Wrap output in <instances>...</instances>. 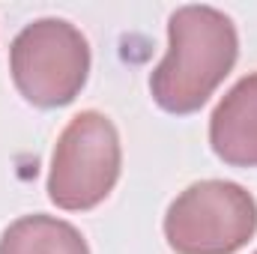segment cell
<instances>
[{
	"label": "cell",
	"instance_id": "obj_1",
	"mask_svg": "<svg viewBox=\"0 0 257 254\" xmlns=\"http://www.w3.org/2000/svg\"><path fill=\"white\" fill-rule=\"evenodd\" d=\"M239 57L233 21L215 6H180L168 21V54L150 75V93L168 114H194Z\"/></svg>",
	"mask_w": 257,
	"mask_h": 254
},
{
	"label": "cell",
	"instance_id": "obj_2",
	"mask_svg": "<svg viewBox=\"0 0 257 254\" xmlns=\"http://www.w3.org/2000/svg\"><path fill=\"white\" fill-rule=\"evenodd\" d=\"M9 72L18 93L36 108H63L75 102L90 75V45L63 18L27 24L9 45Z\"/></svg>",
	"mask_w": 257,
	"mask_h": 254
},
{
	"label": "cell",
	"instance_id": "obj_3",
	"mask_svg": "<svg viewBox=\"0 0 257 254\" xmlns=\"http://www.w3.org/2000/svg\"><path fill=\"white\" fill-rule=\"evenodd\" d=\"M257 233V200L230 180L192 183L165 215V239L177 254H236Z\"/></svg>",
	"mask_w": 257,
	"mask_h": 254
},
{
	"label": "cell",
	"instance_id": "obj_4",
	"mask_svg": "<svg viewBox=\"0 0 257 254\" xmlns=\"http://www.w3.org/2000/svg\"><path fill=\"white\" fill-rule=\"evenodd\" d=\"M120 168L123 150L117 126L99 111H81L54 144L48 197L66 212L93 209L114 191Z\"/></svg>",
	"mask_w": 257,
	"mask_h": 254
},
{
	"label": "cell",
	"instance_id": "obj_5",
	"mask_svg": "<svg viewBox=\"0 0 257 254\" xmlns=\"http://www.w3.org/2000/svg\"><path fill=\"white\" fill-rule=\"evenodd\" d=\"M209 147L230 168H257V72L239 78L215 105Z\"/></svg>",
	"mask_w": 257,
	"mask_h": 254
},
{
	"label": "cell",
	"instance_id": "obj_6",
	"mask_svg": "<svg viewBox=\"0 0 257 254\" xmlns=\"http://www.w3.org/2000/svg\"><path fill=\"white\" fill-rule=\"evenodd\" d=\"M0 254H90V248L75 224L36 212L3 230Z\"/></svg>",
	"mask_w": 257,
	"mask_h": 254
},
{
	"label": "cell",
	"instance_id": "obj_7",
	"mask_svg": "<svg viewBox=\"0 0 257 254\" xmlns=\"http://www.w3.org/2000/svg\"><path fill=\"white\" fill-rule=\"evenodd\" d=\"M254 254H257V251H254Z\"/></svg>",
	"mask_w": 257,
	"mask_h": 254
}]
</instances>
